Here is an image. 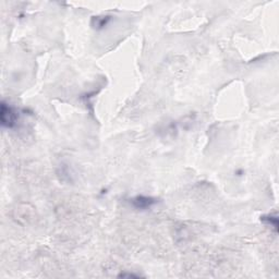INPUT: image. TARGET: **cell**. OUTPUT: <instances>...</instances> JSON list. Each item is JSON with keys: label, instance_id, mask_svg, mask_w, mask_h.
<instances>
[{"label": "cell", "instance_id": "1", "mask_svg": "<svg viewBox=\"0 0 279 279\" xmlns=\"http://www.w3.org/2000/svg\"><path fill=\"white\" fill-rule=\"evenodd\" d=\"M19 115L12 107L8 106L5 102L1 104V111H0V119H1V124L5 128H13L18 120Z\"/></svg>", "mask_w": 279, "mask_h": 279}, {"label": "cell", "instance_id": "2", "mask_svg": "<svg viewBox=\"0 0 279 279\" xmlns=\"http://www.w3.org/2000/svg\"><path fill=\"white\" fill-rule=\"evenodd\" d=\"M130 203L132 204V206L135 207L136 209H149L157 203V200L151 196L139 195L131 198Z\"/></svg>", "mask_w": 279, "mask_h": 279}]
</instances>
